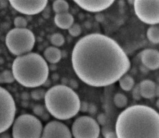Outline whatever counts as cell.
I'll return each instance as SVG.
<instances>
[{"label":"cell","mask_w":159,"mask_h":138,"mask_svg":"<svg viewBox=\"0 0 159 138\" xmlns=\"http://www.w3.org/2000/svg\"><path fill=\"white\" fill-rule=\"evenodd\" d=\"M14 25L16 26V28H26L28 25V21L24 17L21 16H18L14 19Z\"/></svg>","instance_id":"24"},{"label":"cell","mask_w":159,"mask_h":138,"mask_svg":"<svg viewBox=\"0 0 159 138\" xmlns=\"http://www.w3.org/2000/svg\"><path fill=\"white\" fill-rule=\"evenodd\" d=\"M44 100L48 113L60 120L70 119L80 111L81 101L79 96L67 85H57L50 88Z\"/></svg>","instance_id":"4"},{"label":"cell","mask_w":159,"mask_h":138,"mask_svg":"<svg viewBox=\"0 0 159 138\" xmlns=\"http://www.w3.org/2000/svg\"><path fill=\"white\" fill-rule=\"evenodd\" d=\"M80 7L90 12H100L111 6L113 0L104 1H90V0H75L74 1Z\"/></svg>","instance_id":"12"},{"label":"cell","mask_w":159,"mask_h":138,"mask_svg":"<svg viewBox=\"0 0 159 138\" xmlns=\"http://www.w3.org/2000/svg\"><path fill=\"white\" fill-rule=\"evenodd\" d=\"M157 106L158 107V101H157Z\"/></svg>","instance_id":"38"},{"label":"cell","mask_w":159,"mask_h":138,"mask_svg":"<svg viewBox=\"0 0 159 138\" xmlns=\"http://www.w3.org/2000/svg\"><path fill=\"white\" fill-rule=\"evenodd\" d=\"M42 131L41 121L30 114L19 116L12 124L13 138H41Z\"/></svg>","instance_id":"6"},{"label":"cell","mask_w":159,"mask_h":138,"mask_svg":"<svg viewBox=\"0 0 159 138\" xmlns=\"http://www.w3.org/2000/svg\"><path fill=\"white\" fill-rule=\"evenodd\" d=\"M33 113L38 117H42L45 113V108L41 104H36L33 108Z\"/></svg>","instance_id":"26"},{"label":"cell","mask_w":159,"mask_h":138,"mask_svg":"<svg viewBox=\"0 0 159 138\" xmlns=\"http://www.w3.org/2000/svg\"><path fill=\"white\" fill-rule=\"evenodd\" d=\"M5 41L9 51L20 56L31 52L35 44V36L29 29L14 28L7 33Z\"/></svg>","instance_id":"5"},{"label":"cell","mask_w":159,"mask_h":138,"mask_svg":"<svg viewBox=\"0 0 159 138\" xmlns=\"http://www.w3.org/2000/svg\"><path fill=\"white\" fill-rule=\"evenodd\" d=\"M89 104L88 103L85 101H82L80 102V111L85 113L87 112L88 111V108H89Z\"/></svg>","instance_id":"30"},{"label":"cell","mask_w":159,"mask_h":138,"mask_svg":"<svg viewBox=\"0 0 159 138\" xmlns=\"http://www.w3.org/2000/svg\"><path fill=\"white\" fill-rule=\"evenodd\" d=\"M113 101L116 107L119 108H123L127 106L128 99L124 94L117 93L114 96Z\"/></svg>","instance_id":"20"},{"label":"cell","mask_w":159,"mask_h":138,"mask_svg":"<svg viewBox=\"0 0 159 138\" xmlns=\"http://www.w3.org/2000/svg\"><path fill=\"white\" fill-rule=\"evenodd\" d=\"M71 131L75 138H98L101 132L97 121L89 116L77 118L73 123Z\"/></svg>","instance_id":"8"},{"label":"cell","mask_w":159,"mask_h":138,"mask_svg":"<svg viewBox=\"0 0 159 138\" xmlns=\"http://www.w3.org/2000/svg\"><path fill=\"white\" fill-rule=\"evenodd\" d=\"M10 5L17 12L24 15H36L42 12L47 7L48 1H16L10 0Z\"/></svg>","instance_id":"10"},{"label":"cell","mask_w":159,"mask_h":138,"mask_svg":"<svg viewBox=\"0 0 159 138\" xmlns=\"http://www.w3.org/2000/svg\"><path fill=\"white\" fill-rule=\"evenodd\" d=\"M147 38L150 42L154 44L159 43V28L158 26L153 25L150 26L147 30Z\"/></svg>","instance_id":"18"},{"label":"cell","mask_w":159,"mask_h":138,"mask_svg":"<svg viewBox=\"0 0 159 138\" xmlns=\"http://www.w3.org/2000/svg\"><path fill=\"white\" fill-rule=\"evenodd\" d=\"M46 91L43 89H36L31 92V98L34 100L39 101L42 99H44Z\"/></svg>","instance_id":"22"},{"label":"cell","mask_w":159,"mask_h":138,"mask_svg":"<svg viewBox=\"0 0 159 138\" xmlns=\"http://www.w3.org/2000/svg\"><path fill=\"white\" fill-rule=\"evenodd\" d=\"M141 60L146 67L156 70L159 67V52L155 49H145L141 53Z\"/></svg>","instance_id":"13"},{"label":"cell","mask_w":159,"mask_h":138,"mask_svg":"<svg viewBox=\"0 0 159 138\" xmlns=\"http://www.w3.org/2000/svg\"><path fill=\"white\" fill-rule=\"evenodd\" d=\"M117 138H159V115L153 108L141 104L127 108L118 115Z\"/></svg>","instance_id":"2"},{"label":"cell","mask_w":159,"mask_h":138,"mask_svg":"<svg viewBox=\"0 0 159 138\" xmlns=\"http://www.w3.org/2000/svg\"><path fill=\"white\" fill-rule=\"evenodd\" d=\"M70 34L73 37H77L82 33L81 26L78 24H73L68 29Z\"/></svg>","instance_id":"25"},{"label":"cell","mask_w":159,"mask_h":138,"mask_svg":"<svg viewBox=\"0 0 159 138\" xmlns=\"http://www.w3.org/2000/svg\"><path fill=\"white\" fill-rule=\"evenodd\" d=\"M3 82L5 84H11V83L14 82L15 78L13 74L12 71L8 70H5L2 72Z\"/></svg>","instance_id":"23"},{"label":"cell","mask_w":159,"mask_h":138,"mask_svg":"<svg viewBox=\"0 0 159 138\" xmlns=\"http://www.w3.org/2000/svg\"><path fill=\"white\" fill-rule=\"evenodd\" d=\"M51 44L56 47H61L65 42L64 36L61 33H54L51 36L50 38Z\"/></svg>","instance_id":"21"},{"label":"cell","mask_w":159,"mask_h":138,"mask_svg":"<svg viewBox=\"0 0 159 138\" xmlns=\"http://www.w3.org/2000/svg\"><path fill=\"white\" fill-rule=\"evenodd\" d=\"M52 8L53 10L57 14V13L68 12L70 6L67 2L64 1V0H57L53 3Z\"/></svg>","instance_id":"19"},{"label":"cell","mask_w":159,"mask_h":138,"mask_svg":"<svg viewBox=\"0 0 159 138\" xmlns=\"http://www.w3.org/2000/svg\"><path fill=\"white\" fill-rule=\"evenodd\" d=\"M132 97H133V98L136 101H139L141 99L142 97L140 94L139 84L134 86L133 89H132Z\"/></svg>","instance_id":"27"},{"label":"cell","mask_w":159,"mask_h":138,"mask_svg":"<svg viewBox=\"0 0 159 138\" xmlns=\"http://www.w3.org/2000/svg\"><path fill=\"white\" fill-rule=\"evenodd\" d=\"M113 131L112 127L110 126H108V125H106L104 126H103V127L102 128V130H101V132L102 133V135L104 136L106 134L110 132V131Z\"/></svg>","instance_id":"32"},{"label":"cell","mask_w":159,"mask_h":138,"mask_svg":"<svg viewBox=\"0 0 159 138\" xmlns=\"http://www.w3.org/2000/svg\"><path fill=\"white\" fill-rule=\"evenodd\" d=\"M104 138H117V136L115 131H112L107 133L104 136Z\"/></svg>","instance_id":"33"},{"label":"cell","mask_w":159,"mask_h":138,"mask_svg":"<svg viewBox=\"0 0 159 138\" xmlns=\"http://www.w3.org/2000/svg\"><path fill=\"white\" fill-rule=\"evenodd\" d=\"M118 81L121 89L125 91L131 90L135 85L134 80L129 75H124L119 79Z\"/></svg>","instance_id":"17"},{"label":"cell","mask_w":159,"mask_h":138,"mask_svg":"<svg viewBox=\"0 0 159 138\" xmlns=\"http://www.w3.org/2000/svg\"><path fill=\"white\" fill-rule=\"evenodd\" d=\"M96 112H97V106L93 103L89 104L87 112H89L90 115H95Z\"/></svg>","instance_id":"29"},{"label":"cell","mask_w":159,"mask_h":138,"mask_svg":"<svg viewBox=\"0 0 159 138\" xmlns=\"http://www.w3.org/2000/svg\"><path fill=\"white\" fill-rule=\"evenodd\" d=\"M107 122H108V118L105 114L101 113L98 116L97 122L98 123L99 125L104 126L106 125H107Z\"/></svg>","instance_id":"28"},{"label":"cell","mask_w":159,"mask_h":138,"mask_svg":"<svg viewBox=\"0 0 159 138\" xmlns=\"http://www.w3.org/2000/svg\"><path fill=\"white\" fill-rule=\"evenodd\" d=\"M41 138H72V134L64 123L53 120L43 128Z\"/></svg>","instance_id":"11"},{"label":"cell","mask_w":159,"mask_h":138,"mask_svg":"<svg viewBox=\"0 0 159 138\" xmlns=\"http://www.w3.org/2000/svg\"><path fill=\"white\" fill-rule=\"evenodd\" d=\"M48 115V113L45 112V113H44V114H43V115H42L41 117H42V118L43 120H48V119L49 118V116H46V118H44V116H45V115Z\"/></svg>","instance_id":"35"},{"label":"cell","mask_w":159,"mask_h":138,"mask_svg":"<svg viewBox=\"0 0 159 138\" xmlns=\"http://www.w3.org/2000/svg\"><path fill=\"white\" fill-rule=\"evenodd\" d=\"M155 96H158V85H157V87H156Z\"/></svg>","instance_id":"37"},{"label":"cell","mask_w":159,"mask_h":138,"mask_svg":"<svg viewBox=\"0 0 159 138\" xmlns=\"http://www.w3.org/2000/svg\"><path fill=\"white\" fill-rule=\"evenodd\" d=\"M0 138H11L10 134L7 132L6 131L0 134Z\"/></svg>","instance_id":"34"},{"label":"cell","mask_w":159,"mask_h":138,"mask_svg":"<svg viewBox=\"0 0 159 138\" xmlns=\"http://www.w3.org/2000/svg\"><path fill=\"white\" fill-rule=\"evenodd\" d=\"M56 25L62 30H68L74 24V17L70 12H64L56 14L54 17Z\"/></svg>","instance_id":"15"},{"label":"cell","mask_w":159,"mask_h":138,"mask_svg":"<svg viewBox=\"0 0 159 138\" xmlns=\"http://www.w3.org/2000/svg\"><path fill=\"white\" fill-rule=\"evenodd\" d=\"M11 71L19 84L25 87L36 88L47 80L49 67L41 55L30 52L14 59Z\"/></svg>","instance_id":"3"},{"label":"cell","mask_w":159,"mask_h":138,"mask_svg":"<svg viewBox=\"0 0 159 138\" xmlns=\"http://www.w3.org/2000/svg\"><path fill=\"white\" fill-rule=\"evenodd\" d=\"M68 84L70 85L69 87H70L71 89H77L78 87V84L77 81H76L74 79H71L70 80H69Z\"/></svg>","instance_id":"31"},{"label":"cell","mask_w":159,"mask_h":138,"mask_svg":"<svg viewBox=\"0 0 159 138\" xmlns=\"http://www.w3.org/2000/svg\"><path fill=\"white\" fill-rule=\"evenodd\" d=\"M0 84H4V82H3V76H2V72L0 73Z\"/></svg>","instance_id":"36"},{"label":"cell","mask_w":159,"mask_h":138,"mask_svg":"<svg viewBox=\"0 0 159 138\" xmlns=\"http://www.w3.org/2000/svg\"><path fill=\"white\" fill-rule=\"evenodd\" d=\"M73 70L85 84L106 87L119 80L130 67L126 53L108 36L92 33L80 39L71 56Z\"/></svg>","instance_id":"1"},{"label":"cell","mask_w":159,"mask_h":138,"mask_svg":"<svg viewBox=\"0 0 159 138\" xmlns=\"http://www.w3.org/2000/svg\"><path fill=\"white\" fill-rule=\"evenodd\" d=\"M43 56L48 62L56 64L61 59L62 52L56 47H48L45 50Z\"/></svg>","instance_id":"16"},{"label":"cell","mask_w":159,"mask_h":138,"mask_svg":"<svg viewBox=\"0 0 159 138\" xmlns=\"http://www.w3.org/2000/svg\"><path fill=\"white\" fill-rule=\"evenodd\" d=\"M155 83L150 80H144L139 84L141 97L145 99H152L155 96L157 87Z\"/></svg>","instance_id":"14"},{"label":"cell","mask_w":159,"mask_h":138,"mask_svg":"<svg viewBox=\"0 0 159 138\" xmlns=\"http://www.w3.org/2000/svg\"><path fill=\"white\" fill-rule=\"evenodd\" d=\"M16 113V105L12 95L0 86V134L7 131L12 126Z\"/></svg>","instance_id":"7"},{"label":"cell","mask_w":159,"mask_h":138,"mask_svg":"<svg viewBox=\"0 0 159 138\" xmlns=\"http://www.w3.org/2000/svg\"><path fill=\"white\" fill-rule=\"evenodd\" d=\"M134 11L137 17L143 22L150 25H157L159 23V1L134 2Z\"/></svg>","instance_id":"9"}]
</instances>
